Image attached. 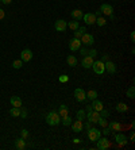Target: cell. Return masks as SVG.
Wrapping results in <instances>:
<instances>
[{
    "label": "cell",
    "mask_w": 135,
    "mask_h": 150,
    "mask_svg": "<svg viewBox=\"0 0 135 150\" xmlns=\"http://www.w3.org/2000/svg\"><path fill=\"white\" fill-rule=\"evenodd\" d=\"M46 123L49 126H58L61 123V116L58 115L57 111H50L46 115Z\"/></svg>",
    "instance_id": "cell-1"
},
{
    "label": "cell",
    "mask_w": 135,
    "mask_h": 150,
    "mask_svg": "<svg viewBox=\"0 0 135 150\" xmlns=\"http://www.w3.org/2000/svg\"><path fill=\"white\" fill-rule=\"evenodd\" d=\"M91 69H92L96 75L101 76L103 73L105 72V68H104V62L101 61V59H99V61H93L92 64V66H91Z\"/></svg>",
    "instance_id": "cell-2"
},
{
    "label": "cell",
    "mask_w": 135,
    "mask_h": 150,
    "mask_svg": "<svg viewBox=\"0 0 135 150\" xmlns=\"http://www.w3.org/2000/svg\"><path fill=\"white\" fill-rule=\"evenodd\" d=\"M87 131H88V138H89L91 142H96L97 139L101 137V131L97 130L96 127H91V129L87 130Z\"/></svg>",
    "instance_id": "cell-3"
},
{
    "label": "cell",
    "mask_w": 135,
    "mask_h": 150,
    "mask_svg": "<svg viewBox=\"0 0 135 150\" xmlns=\"http://www.w3.org/2000/svg\"><path fill=\"white\" fill-rule=\"evenodd\" d=\"M96 146L99 150H107L111 147V142L108 141L107 137H103V138L100 137V138L96 141Z\"/></svg>",
    "instance_id": "cell-4"
},
{
    "label": "cell",
    "mask_w": 135,
    "mask_h": 150,
    "mask_svg": "<svg viewBox=\"0 0 135 150\" xmlns=\"http://www.w3.org/2000/svg\"><path fill=\"white\" fill-rule=\"evenodd\" d=\"M81 44H84V46H92L95 44V37L92 34H89V32H84L82 37L80 38Z\"/></svg>",
    "instance_id": "cell-5"
},
{
    "label": "cell",
    "mask_w": 135,
    "mask_h": 150,
    "mask_svg": "<svg viewBox=\"0 0 135 150\" xmlns=\"http://www.w3.org/2000/svg\"><path fill=\"white\" fill-rule=\"evenodd\" d=\"M85 119H88V122L97 124V120L100 119V112H99V111H95V110L88 111V112H87V118Z\"/></svg>",
    "instance_id": "cell-6"
},
{
    "label": "cell",
    "mask_w": 135,
    "mask_h": 150,
    "mask_svg": "<svg viewBox=\"0 0 135 150\" xmlns=\"http://www.w3.org/2000/svg\"><path fill=\"white\" fill-rule=\"evenodd\" d=\"M74 97L78 103H84L87 100V92L82 88H76L74 89Z\"/></svg>",
    "instance_id": "cell-7"
},
{
    "label": "cell",
    "mask_w": 135,
    "mask_h": 150,
    "mask_svg": "<svg viewBox=\"0 0 135 150\" xmlns=\"http://www.w3.org/2000/svg\"><path fill=\"white\" fill-rule=\"evenodd\" d=\"M54 28H55L58 32H64L66 28H68V22H66L65 19L55 20V23H54Z\"/></svg>",
    "instance_id": "cell-8"
},
{
    "label": "cell",
    "mask_w": 135,
    "mask_h": 150,
    "mask_svg": "<svg viewBox=\"0 0 135 150\" xmlns=\"http://www.w3.org/2000/svg\"><path fill=\"white\" fill-rule=\"evenodd\" d=\"M114 137H115V141H116V143H118L119 146H124V145H127L128 139H127V137H126L124 134H122V133H115Z\"/></svg>",
    "instance_id": "cell-9"
},
{
    "label": "cell",
    "mask_w": 135,
    "mask_h": 150,
    "mask_svg": "<svg viewBox=\"0 0 135 150\" xmlns=\"http://www.w3.org/2000/svg\"><path fill=\"white\" fill-rule=\"evenodd\" d=\"M100 11H101V14H103V15L111 16L112 14H114V7H112L111 4L104 3V4H101V6H100Z\"/></svg>",
    "instance_id": "cell-10"
},
{
    "label": "cell",
    "mask_w": 135,
    "mask_h": 150,
    "mask_svg": "<svg viewBox=\"0 0 135 150\" xmlns=\"http://www.w3.org/2000/svg\"><path fill=\"white\" fill-rule=\"evenodd\" d=\"M81 41L78 39V38H72V39L69 41V50L70 51H77L78 49L81 48Z\"/></svg>",
    "instance_id": "cell-11"
},
{
    "label": "cell",
    "mask_w": 135,
    "mask_h": 150,
    "mask_svg": "<svg viewBox=\"0 0 135 150\" xmlns=\"http://www.w3.org/2000/svg\"><path fill=\"white\" fill-rule=\"evenodd\" d=\"M20 59H22L23 62H30L31 59H33V51H31L30 49L22 50V53H20Z\"/></svg>",
    "instance_id": "cell-12"
},
{
    "label": "cell",
    "mask_w": 135,
    "mask_h": 150,
    "mask_svg": "<svg viewBox=\"0 0 135 150\" xmlns=\"http://www.w3.org/2000/svg\"><path fill=\"white\" fill-rule=\"evenodd\" d=\"M82 19H84V22L88 24V26L96 23V15H95V14H92V12H87V14H84Z\"/></svg>",
    "instance_id": "cell-13"
},
{
    "label": "cell",
    "mask_w": 135,
    "mask_h": 150,
    "mask_svg": "<svg viewBox=\"0 0 135 150\" xmlns=\"http://www.w3.org/2000/svg\"><path fill=\"white\" fill-rule=\"evenodd\" d=\"M72 130H73V133H81V131L84 130V123H82V120L76 119L74 122H72Z\"/></svg>",
    "instance_id": "cell-14"
},
{
    "label": "cell",
    "mask_w": 135,
    "mask_h": 150,
    "mask_svg": "<svg viewBox=\"0 0 135 150\" xmlns=\"http://www.w3.org/2000/svg\"><path fill=\"white\" fill-rule=\"evenodd\" d=\"M93 61H95V59H93L91 55H84L82 59H81V65H82V68H85V69H91Z\"/></svg>",
    "instance_id": "cell-15"
},
{
    "label": "cell",
    "mask_w": 135,
    "mask_h": 150,
    "mask_svg": "<svg viewBox=\"0 0 135 150\" xmlns=\"http://www.w3.org/2000/svg\"><path fill=\"white\" fill-rule=\"evenodd\" d=\"M104 68H105V71H107L108 73H111V75L116 73V64L112 62V61H109V59L104 62Z\"/></svg>",
    "instance_id": "cell-16"
},
{
    "label": "cell",
    "mask_w": 135,
    "mask_h": 150,
    "mask_svg": "<svg viewBox=\"0 0 135 150\" xmlns=\"http://www.w3.org/2000/svg\"><path fill=\"white\" fill-rule=\"evenodd\" d=\"M70 16H72L74 20H81L82 16H84V12L81 11V10H78V8H76V10H73V11L70 12Z\"/></svg>",
    "instance_id": "cell-17"
},
{
    "label": "cell",
    "mask_w": 135,
    "mask_h": 150,
    "mask_svg": "<svg viewBox=\"0 0 135 150\" xmlns=\"http://www.w3.org/2000/svg\"><path fill=\"white\" fill-rule=\"evenodd\" d=\"M10 103H11L12 107H18V108L22 107V99H20L19 96H12L11 99H10Z\"/></svg>",
    "instance_id": "cell-18"
},
{
    "label": "cell",
    "mask_w": 135,
    "mask_h": 150,
    "mask_svg": "<svg viewBox=\"0 0 135 150\" xmlns=\"http://www.w3.org/2000/svg\"><path fill=\"white\" fill-rule=\"evenodd\" d=\"M91 106H92L93 110H95V111H99V112H100V111L103 110V108H104V106H103V103H101L100 100H97V99L92 100V104H91Z\"/></svg>",
    "instance_id": "cell-19"
},
{
    "label": "cell",
    "mask_w": 135,
    "mask_h": 150,
    "mask_svg": "<svg viewBox=\"0 0 135 150\" xmlns=\"http://www.w3.org/2000/svg\"><path fill=\"white\" fill-rule=\"evenodd\" d=\"M57 112H58V115H60L61 118H64V116H66V115H69V108H68L65 104H61Z\"/></svg>",
    "instance_id": "cell-20"
},
{
    "label": "cell",
    "mask_w": 135,
    "mask_h": 150,
    "mask_svg": "<svg viewBox=\"0 0 135 150\" xmlns=\"http://www.w3.org/2000/svg\"><path fill=\"white\" fill-rule=\"evenodd\" d=\"M15 147L18 150H24L26 149V139L23 138H18L15 141Z\"/></svg>",
    "instance_id": "cell-21"
},
{
    "label": "cell",
    "mask_w": 135,
    "mask_h": 150,
    "mask_svg": "<svg viewBox=\"0 0 135 150\" xmlns=\"http://www.w3.org/2000/svg\"><path fill=\"white\" fill-rule=\"evenodd\" d=\"M108 127H109V130L111 131H120L122 130V124H120L119 122H111V123H108Z\"/></svg>",
    "instance_id": "cell-22"
},
{
    "label": "cell",
    "mask_w": 135,
    "mask_h": 150,
    "mask_svg": "<svg viewBox=\"0 0 135 150\" xmlns=\"http://www.w3.org/2000/svg\"><path fill=\"white\" fill-rule=\"evenodd\" d=\"M116 111L120 112V114L127 112V111H128V106L126 104V103H118V104H116Z\"/></svg>",
    "instance_id": "cell-23"
},
{
    "label": "cell",
    "mask_w": 135,
    "mask_h": 150,
    "mask_svg": "<svg viewBox=\"0 0 135 150\" xmlns=\"http://www.w3.org/2000/svg\"><path fill=\"white\" fill-rule=\"evenodd\" d=\"M66 62H68V65H69L70 68H74L76 65H77V58L74 57V55H68V58H66Z\"/></svg>",
    "instance_id": "cell-24"
},
{
    "label": "cell",
    "mask_w": 135,
    "mask_h": 150,
    "mask_svg": "<svg viewBox=\"0 0 135 150\" xmlns=\"http://www.w3.org/2000/svg\"><path fill=\"white\" fill-rule=\"evenodd\" d=\"M87 99L88 100H95V99H97V92L95 91V89H89L88 92H87Z\"/></svg>",
    "instance_id": "cell-25"
},
{
    "label": "cell",
    "mask_w": 135,
    "mask_h": 150,
    "mask_svg": "<svg viewBox=\"0 0 135 150\" xmlns=\"http://www.w3.org/2000/svg\"><path fill=\"white\" fill-rule=\"evenodd\" d=\"M84 32H87V28L85 27H78L77 30H74V37L73 38H78V39H80Z\"/></svg>",
    "instance_id": "cell-26"
},
{
    "label": "cell",
    "mask_w": 135,
    "mask_h": 150,
    "mask_svg": "<svg viewBox=\"0 0 135 150\" xmlns=\"http://www.w3.org/2000/svg\"><path fill=\"white\" fill-rule=\"evenodd\" d=\"M85 118H87V111L85 110H78L77 112H76V119H78V120H84Z\"/></svg>",
    "instance_id": "cell-27"
},
{
    "label": "cell",
    "mask_w": 135,
    "mask_h": 150,
    "mask_svg": "<svg viewBox=\"0 0 135 150\" xmlns=\"http://www.w3.org/2000/svg\"><path fill=\"white\" fill-rule=\"evenodd\" d=\"M10 115H11V116H14V118H18V116H20V108H18V107H12L11 110H10Z\"/></svg>",
    "instance_id": "cell-28"
},
{
    "label": "cell",
    "mask_w": 135,
    "mask_h": 150,
    "mask_svg": "<svg viewBox=\"0 0 135 150\" xmlns=\"http://www.w3.org/2000/svg\"><path fill=\"white\" fill-rule=\"evenodd\" d=\"M61 122L64 126H70L72 124V116H69V115H66V116H64V118H61Z\"/></svg>",
    "instance_id": "cell-29"
},
{
    "label": "cell",
    "mask_w": 135,
    "mask_h": 150,
    "mask_svg": "<svg viewBox=\"0 0 135 150\" xmlns=\"http://www.w3.org/2000/svg\"><path fill=\"white\" fill-rule=\"evenodd\" d=\"M126 95H127V97H130V99H135V88L134 85H131V87L127 89V92H126Z\"/></svg>",
    "instance_id": "cell-30"
},
{
    "label": "cell",
    "mask_w": 135,
    "mask_h": 150,
    "mask_svg": "<svg viewBox=\"0 0 135 150\" xmlns=\"http://www.w3.org/2000/svg\"><path fill=\"white\" fill-rule=\"evenodd\" d=\"M96 24L99 26V27H103V26L107 24V20H105V18H103V16H97L96 18Z\"/></svg>",
    "instance_id": "cell-31"
},
{
    "label": "cell",
    "mask_w": 135,
    "mask_h": 150,
    "mask_svg": "<svg viewBox=\"0 0 135 150\" xmlns=\"http://www.w3.org/2000/svg\"><path fill=\"white\" fill-rule=\"evenodd\" d=\"M68 27L70 28V30H77L80 26H78V20H72V22H68Z\"/></svg>",
    "instance_id": "cell-32"
},
{
    "label": "cell",
    "mask_w": 135,
    "mask_h": 150,
    "mask_svg": "<svg viewBox=\"0 0 135 150\" xmlns=\"http://www.w3.org/2000/svg\"><path fill=\"white\" fill-rule=\"evenodd\" d=\"M22 66H23V61H22V59H15V61L12 62V68H14V69H20Z\"/></svg>",
    "instance_id": "cell-33"
},
{
    "label": "cell",
    "mask_w": 135,
    "mask_h": 150,
    "mask_svg": "<svg viewBox=\"0 0 135 150\" xmlns=\"http://www.w3.org/2000/svg\"><path fill=\"white\" fill-rule=\"evenodd\" d=\"M97 124L103 129V127H108V122H107V118H101L100 116V119L97 120Z\"/></svg>",
    "instance_id": "cell-34"
},
{
    "label": "cell",
    "mask_w": 135,
    "mask_h": 150,
    "mask_svg": "<svg viewBox=\"0 0 135 150\" xmlns=\"http://www.w3.org/2000/svg\"><path fill=\"white\" fill-rule=\"evenodd\" d=\"M58 80H60V83H68V81H69V76L62 75V76L58 77Z\"/></svg>",
    "instance_id": "cell-35"
},
{
    "label": "cell",
    "mask_w": 135,
    "mask_h": 150,
    "mask_svg": "<svg viewBox=\"0 0 135 150\" xmlns=\"http://www.w3.org/2000/svg\"><path fill=\"white\" fill-rule=\"evenodd\" d=\"M101 134L104 135V137H108V135L111 134V130H109V127H103V130H101Z\"/></svg>",
    "instance_id": "cell-36"
},
{
    "label": "cell",
    "mask_w": 135,
    "mask_h": 150,
    "mask_svg": "<svg viewBox=\"0 0 135 150\" xmlns=\"http://www.w3.org/2000/svg\"><path fill=\"white\" fill-rule=\"evenodd\" d=\"M100 116L101 118H108V116H109V112H108L105 108H103V110L100 111Z\"/></svg>",
    "instance_id": "cell-37"
},
{
    "label": "cell",
    "mask_w": 135,
    "mask_h": 150,
    "mask_svg": "<svg viewBox=\"0 0 135 150\" xmlns=\"http://www.w3.org/2000/svg\"><path fill=\"white\" fill-rule=\"evenodd\" d=\"M20 134H22V138H23V139H27V138H28V135H30V134H28V131H27L26 129H23V130L20 131Z\"/></svg>",
    "instance_id": "cell-38"
},
{
    "label": "cell",
    "mask_w": 135,
    "mask_h": 150,
    "mask_svg": "<svg viewBox=\"0 0 135 150\" xmlns=\"http://www.w3.org/2000/svg\"><path fill=\"white\" fill-rule=\"evenodd\" d=\"M88 55H91L92 58H95V57L97 55V51L95 50V49H92V50H88Z\"/></svg>",
    "instance_id": "cell-39"
},
{
    "label": "cell",
    "mask_w": 135,
    "mask_h": 150,
    "mask_svg": "<svg viewBox=\"0 0 135 150\" xmlns=\"http://www.w3.org/2000/svg\"><path fill=\"white\" fill-rule=\"evenodd\" d=\"M78 50H80V53H81V55H82V57H84V55H88V49H85V48H80Z\"/></svg>",
    "instance_id": "cell-40"
},
{
    "label": "cell",
    "mask_w": 135,
    "mask_h": 150,
    "mask_svg": "<svg viewBox=\"0 0 135 150\" xmlns=\"http://www.w3.org/2000/svg\"><path fill=\"white\" fill-rule=\"evenodd\" d=\"M130 41H131L132 44L135 42V31H131V32H130Z\"/></svg>",
    "instance_id": "cell-41"
},
{
    "label": "cell",
    "mask_w": 135,
    "mask_h": 150,
    "mask_svg": "<svg viewBox=\"0 0 135 150\" xmlns=\"http://www.w3.org/2000/svg\"><path fill=\"white\" fill-rule=\"evenodd\" d=\"M20 116H22V118H26V116H27V111L26 110H22V107H20Z\"/></svg>",
    "instance_id": "cell-42"
},
{
    "label": "cell",
    "mask_w": 135,
    "mask_h": 150,
    "mask_svg": "<svg viewBox=\"0 0 135 150\" xmlns=\"http://www.w3.org/2000/svg\"><path fill=\"white\" fill-rule=\"evenodd\" d=\"M108 59H109V55H108V54H103V57H101V61H103V62H105V61H108Z\"/></svg>",
    "instance_id": "cell-43"
},
{
    "label": "cell",
    "mask_w": 135,
    "mask_h": 150,
    "mask_svg": "<svg viewBox=\"0 0 135 150\" xmlns=\"http://www.w3.org/2000/svg\"><path fill=\"white\" fill-rule=\"evenodd\" d=\"M4 16H6V11L0 8V20H1V19H4Z\"/></svg>",
    "instance_id": "cell-44"
},
{
    "label": "cell",
    "mask_w": 135,
    "mask_h": 150,
    "mask_svg": "<svg viewBox=\"0 0 135 150\" xmlns=\"http://www.w3.org/2000/svg\"><path fill=\"white\" fill-rule=\"evenodd\" d=\"M134 139H135V133H134V131H131V133H130V141L134 142Z\"/></svg>",
    "instance_id": "cell-45"
},
{
    "label": "cell",
    "mask_w": 135,
    "mask_h": 150,
    "mask_svg": "<svg viewBox=\"0 0 135 150\" xmlns=\"http://www.w3.org/2000/svg\"><path fill=\"white\" fill-rule=\"evenodd\" d=\"M1 3H4V4H7V6H8V4L12 3V0H1Z\"/></svg>",
    "instance_id": "cell-46"
},
{
    "label": "cell",
    "mask_w": 135,
    "mask_h": 150,
    "mask_svg": "<svg viewBox=\"0 0 135 150\" xmlns=\"http://www.w3.org/2000/svg\"><path fill=\"white\" fill-rule=\"evenodd\" d=\"M92 110H93V108H92V106H91V104L85 107V111H87V112H88V111H92Z\"/></svg>",
    "instance_id": "cell-47"
},
{
    "label": "cell",
    "mask_w": 135,
    "mask_h": 150,
    "mask_svg": "<svg viewBox=\"0 0 135 150\" xmlns=\"http://www.w3.org/2000/svg\"><path fill=\"white\" fill-rule=\"evenodd\" d=\"M84 127H85V129H87V130H89V129H91V122L85 123V124H84Z\"/></svg>",
    "instance_id": "cell-48"
},
{
    "label": "cell",
    "mask_w": 135,
    "mask_h": 150,
    "mask_svg": "<svg viewBox=\"0 0 135 150\" xmlns=\"http://www.w3.org/2000/svg\"><path fill=\"white\" fill-rule=\"evenodd\" d=\"M95 15H96V18H97V16H101V15H103V14H101V11H100V10H99V11H96V12H95Z\"/></svg>",
    "instance_id": "cell-49"
},
{
    "label": "cell",
    "mask_w": 135,
    "mask_h": 150,
    "mask_svg": "<svg viewBox=\"0 0 135 150\" xmlns=\"http://www.w3.org/2000/svg\"><path fill=\"white\" fill-rule=\"evenodd\" d=\"M81 142V139H78V138H74L73 139V143H80Z\"/></svg>",
    "instance_id": "cell-50"
},
{
    "label": "cell",
    "mask_w": 135,
    "mask_h": 150,
    "mask_svg": "<svg viewBox=\"0 0 135 150\" xmlns=\"http://www.w3.org/2000/svg\"><path fill=\"white\" fill-rule=\"evenodd\" d=\"M0 3H1V0H0Z\"/></svg>",
    "instance_id": "cell-51"
}]
</instances>
